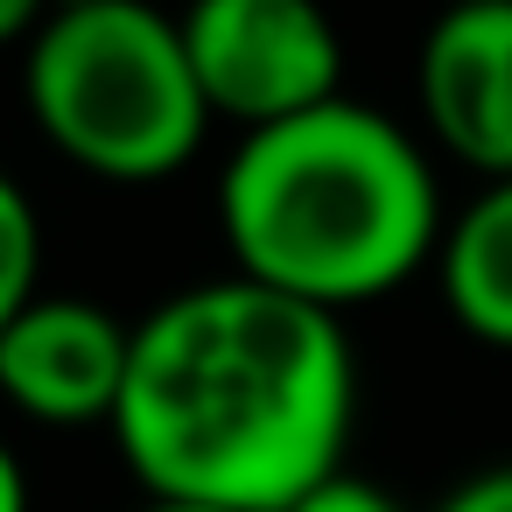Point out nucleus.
<instances>
[{
	"label": "nucleus",
	"instance_id": "ddd939ff",
	"mask_svg": "<svg viewBox=\"0 0 512 512\" xmlns=\"http://www.w3.org/2000/svg\"><path fill=\"white\" fill-rule=\"evenodd\" d=\"M134 512H225V505H190V498H141Z\"/></svg>",
	"mask_w": 512,
	"mask_h": 512
},
{
	"label": "nucleus",
	"instance_id": "423d86ee",
	"mask_svg": "<svg viewBox=\"0 0 512 512\" xmlns=\"http://www.w3.org/2000/svg\"><path fill=\"white\" fill-rule=\"evenodd\" d=\"M414 99L442 155L484 183L512 176V0L442 8L414 57Z\"/></svg>",
	"mask_w": 512,
	"mask_h": 512
},
{
	"label": "nucleus",
	"instance_id": "f03ea898",
	"mask_svg": "<svg viewBox=\"0 0 512 512\" xmlns=\"http://www.w3.org/2000/svg\"><path fill=\"white\" fill-rule=\"evenodd\" d=\"M232 274L309 309H358L407 288L442 253L428 148L365 99H330L253 127L218 176Z\"/></svg>",
	"mask_w": 512,
	"mask_h": 512
},
{
	"label": "nucleus",
	"instance_id": "4468645a",
	"mask_svg": "<svg viewBox=\"0 0 512 512\" xmlns=\"http://www.w3.org/2000/svg\"><path fill=\"white\" fill-rule=\"evenodd\" d=\"M442 8H491V0H442Z\"/></svg>",
	"mask_w": 512,
	"mask_h": 512
},
{
	"label": "nucleus",
	"instance_id": "1a4fd4ad",
	"mask_svg": "<svg viewBox=\"0 0 512 512\" xmlns=\"http://www.w3.org/2000/svg\"><path fill=\"white\" fill-rule=\"evenodd\" d=\"M288 512H407L386 484H372V477H358V470H337V477H323L316 491H302Z\"/></svg>",
	"mask_w": 512,
	"mask_h": 512
},
{
	"label": "nucleus",
	"instance_id": "0eeeda50",
	"mask_svg": "<svg viewBox=\"0 0 512 512\" xmlns=\"http://www.w3.org/2000/svg\"><path fill=\"white\" fill-rule=\"evenodd\" d=\"M435 274H442L449 316H456L477 344L512 351V176H505V183H484V190L442 225Z\"/></svg>",
	"mask_w": 512,
	"mask_h": 512
},
{
	"label": "nucleus",
	"instance_id": "7ed1b4c3",
	"mask_svg": "<svg viewBox=\"0 0 512 512\" xmlns=\"http://www.w3.org/2000/svg\"><path fill=\"white\" fill-rule=\"evenodd\" d=\"M36 134L99 183H162L211 134L183 22L155 0H57L22 57Z\"/></svg>",
	"mask_w": 512,
	"mask_h": 512
},
{
	"label": "nucleus",
	"instance_id": "9b49d317",
	"mask_svg": "<svg viewBox=\"0 0 512 512\" xmlns=\"http://www.w3.org/2000/svg\"><path fill=\"white\" fill-rule=\"evenodd\" d=\"M57 0H0V50H15V43H36V29L50 22Z\"/></svg>",
	"mask_w": 512,
	"mask_h": 512
},
{
	"label": "nucleus",
	"instance_id": "39448f33",
	"mask_svg": "<svg viewBox=\"0 0 512 512\" xmlns=\"http://www.w3.org/2000/svg\"><path fill=\"white\" fill-rule=\"evenodd\" d=\"M134 358V323L85 295H36L0 330V400L43 428H113Z\"/></svg>",
	"mask_w": 512,
	"mask_h": 512
},
{
	"label": "nucleus",
	"instance_id": "f8f14e48",
	"mask_svg": "<svg viewBox=\"0 0 512 512\" xmlns=\"http://www.w3.org/2000/svg\"><path fill=\"white\" fill-rule=\"evenodd\" d=\"M0 512H29V470L8 442H0Z\"/></svg>",
	"mask_w": 512,
	"mask_h": 512
},
{
	"label": "nucleus",
	"instance_id": "6e6552de",
	"mask_svg": "<svg viewBox=\"0 0 512 512\" xmlns=\"http://www.w3.org/2000/svg\"><path fill=\"white\" fill-rule=\"evenodd\" d=\"M36 274H43V218H36L29 190L0 169V330L43 295Z\"/></svg>",
	"mask_w": 512,
	"mask_h": 512
},
{
	"label": "nucleus",
	"instance_id": "f257e3e1",
	"mask_svg": "<svg viewBox=\"0 0 512 512\" xmlns=\"http://www.w3.org/2000/svg\"><path fill=\"white\" fill-rule=\"evenodd\" d=\"M351 421L358 358L344 316L218 274L134 323L113 442L148 498L288 512L344 470Z\"/></svg>",
	"mask_w": 512,
	"mask_h": 512
},
{
	"label": "nucleus",
	"instance_id": "20e7f679",
	"mask_svg": "<svg viewBox=\"0 0 512 512\" xmlns=\"http://www.w3.org/2000/svg\"><path fill=\"white\" fill-rule=\"evenodd\" d=\"M176 22L211 120L253 134L344 99V36L323 0H190Z\"/></svg>",
	"mask_w": 512,
	"mask_h": 512
},
{
	"label": "nucleus",
	"instance_id": "9d476101",
	"mask_svg": "<svg viewBox=\"0 0 512 512\" xmlns=\"http://www.w3.org/2000/svg\"><path fill=\"white\" fill-rule=\"evenodd\" d=\"M435 512H512V463H491V470H470L456 491H442Z\"/></svg>",
	"mask_w": 512,
	"mask_h": 512
}]
</instances>
